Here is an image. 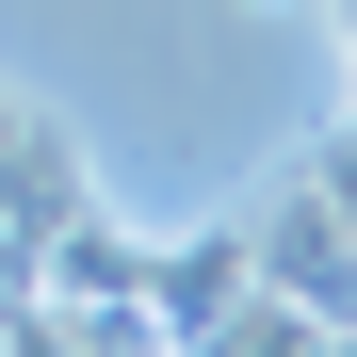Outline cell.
<instances>
[{
    "instance_id": "4",
    "label": "cell",
    "mask_w": 357,
    "mask_h": 357,
    "mask_svg": "<svg viewBox=\"0 0 357 357\" xmlns=\"http://www.w3.org/2000/svg\"><path fill=\"white\" fill-rule=\"evenodd\" d=\"M341 17H357V0H341Z\"/></svg>"
},
{
    "instance_id": "2",
    "label": "cell",
    "mask_w": 357,
    "mask_h": 357,
    "mask_svg": "<svg viewBox=\"0 0 357 357\" xmlns=\"http://www.w3.org/2000/svg\"><path fill=\"white\" fill-rule=\"evenodd\" d=\"M325 341H341V325H325V309H292V292L260 276V292H244V309H227L195 357H325Z\"/></svg>"
},
{
    "instance_id": "3",
    "label": "cell",
    "mask_w": 357,
    "mask_h": 357,
    "mask_svg": "<svg viewBox=\"0 0 357 357\" xmlns=\"http://www.w3.org/2000/svg\"><path fill=\"white\" fill-rule=\"evenodd\" d=\"M292 178H309V195H325V211H341V227H357V114H341V130H325V146H309V162H292Z\"/></svg>"
},
{
    "instance_id": "1",
    "label": "cell",
    "mask_w": 357,
    "mask_h": 357,
    "mask_svg": "<svg viewBox=\"0 0 357 357\" xmlns=\"http://www.w3.org/2000/svg\"><path fill=\"white\" fill-rule=\"evenodd\" d=\"M244 292H260V244H244V227H195V244H162V260H146V325L195 357L227 309H244Z\"/></svg>"
}]
</instances>
